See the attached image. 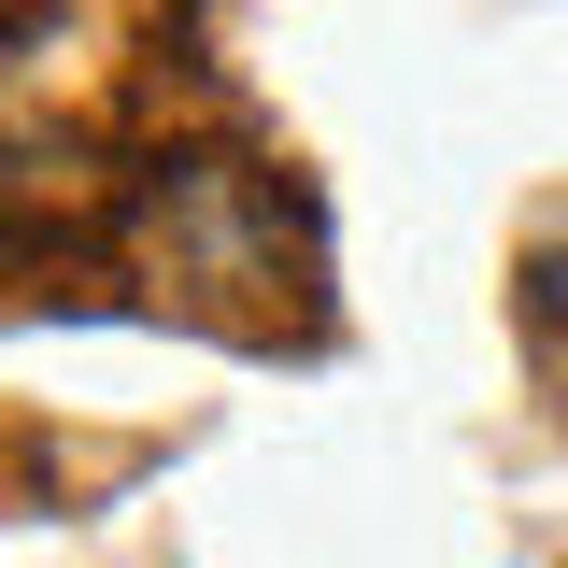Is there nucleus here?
Listing matches in <instances>:
<instances>
[{"label":"nucleus","instance_id":"1","mask_svg":"<svg viewBox=\"0 0 568 568\" xmlns=\"http://www.w3.org/2000/svg\"><path fill=\"white\" fill-rule=\"evenodd\" d=\"M526 298H540V327H555V313H568V227H555V242H540V256H526Z\"/></svg>","mask_w":568,"mask_h":568}]
</instances>
